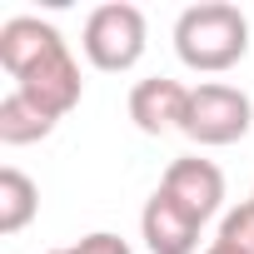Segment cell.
<instances>
[{
  "instance_id": "1",
  "label": "cell",
  "mask_w": 254,
  "mask_h": 254,
  "mask_svg": "<svg viewBox=\"0 0 254 254\" xmlns=\"http://www.w3.org/2000/svg\"><path fill=\"white\" fill-rule=\"evenodd\" d=\"M175 50L190 70L199 75H224L249 55V20L239 5H224V0H204V5H190L175 20Z\"/></svg>"
},
{
  "instance_id": "2",
  "label": "cell",
  "mask_w": 254,
  "mask_h": 254,
  "mask_svg": "<svg viewBox=\"0 0 254 254\" xmlns=\"http://www.w3.org/2000/svg\"><path fill=\"white\" fill-rule=\"evenodd\" d=\"M80 50L95 70H130L145 55V15L140 5H125V0H110V5H95L80 35Z\"/></svg>"
},
{
  "instance_id": "3",
  "label": "cell",
  "mask_w": 254,
  "mask_h": 254,
  "mask_svg": "<svg viewBox=\"0 0 254 254\" xmlns=\"http://www.w3.org/2000/svg\"><path fill=\"white\" fill-rule=\"evenodd\" d=\"M254 125V105L244 90L224 85V80H204L190 90V110H185V135L194 145H234L249 135Z\"/></svg>"
},
{
  "instance_id": "4",
  "label": "cell",
  "mask_w": 254,
  "mask_h": 254,
  "mask_svg": "<svg viewBox=\"0 0 254 254\" xmlns=\"http://www.w3.org/2000/svg\"><path fill=\"white\" fill-rule=\"evenodd\" d=\"M15 90H20L30 105H40L50 120H65V115L80 105L85 80H80V65H75V55H70L65 35H60V40H55L35 65H25V70L15 75Z\"/></svg>"
},
{
  "instance_id": "5",
  "label": "cell",
  "mask_w": 254,
  "mask_h": 254,
  "mask_svg": "<svg viewBox=\"0 0 254 254\" xmlns=\"http://www.w3.org/2000/svg\"><path fill=\"white\" fill-rule=\"evenodd\" d=\"M160 190H165L170 199H180L199 224H204V219H214V214H219V204H224V175H219V165H214V160H199V155L175 160V165L165 170Z\"/></svg>"
},
{
  "instance_id": "6",
  "label": "cell",
  "mask_w": 254,
  "mask_h": 254,
  "mask_svg": "<svg viewBox=\"0 0 254 254\" xmlns=\"http://www.w3.org/2000/svg\"><path fill=\"white\" fill-rule=\"evenodd\" d=\"M199 229L204 224L180 199H170L165 190H155L145 199V209H140V234H145L150 254H194L199 249Z\"/></svg>"
},
{
  "instance_id": "7",
  "label": "cell",
  "mask_w": 254,
  "mask_h": 254,
  "mask_svg": "<svg viewBox=\"0 0 254 254\" xmlns=\"http://www.w3.org/2000/svg\"><path fill=\"white\" fill-rule=\"evenodd\" d=\"M185 110H190V85H180V80L150 75V80H140L130 90V120L140 125L145 135L185 130Z\"/></svg>"
},
{
  "instance_id": "8",
  "label": "cell",
  "mask_w": 254,
  "mask_h": 254,
  "mask_svg": "<svg viewBox=\"0 0 254 254\" xmlns=\"http://www.w3.org/2000/svg\"><path fill=\"white\" fill-rule=\"evenodd\" d=\"M60 40V30L50 20H35V15H15L0 25V65H5V75L15 80L25 65H35L50 45Z\"/></svg>"
},
{
  "instance_id": "9",
  "label": "cell",
  "mask_w": 254,
  "mask_h": 254,
  "mask_svg": "<svg viewBox=\"0 0 254 254\" xmlns=\"http://www.w3.org/2000/svg\"><path fill=\"white\" fill-rule=\"evenodd\" d=\"M60 120H50L40 105H30L20 90H10L5 100H0V145H35L55 130Z\"/></svg>"
},
{
  "instance_id": "10",
  "label": "cell",
  "mask_w": 254,
  "mask_h": 254,
  "mask_svg": "<svg viewBox=\"0 0 254 254\" xmlns=\"http://www.w3.org/2000/svg\"><path fill=\"white\" fill-rule=\"evenodd\" d=\"M35 209H40L35 180H30L25 170L5 165V170H0V234H20V229L35 219Z\"/></svg>"
},
{
  "instance_id": "11",
  "label": "cell",
  "mask_w": 254,
  "mask_h": 254,
  "mask_svg": "<svg viewBox=\"0 0 254 254\" xmlns=\"http://www.w3.org/2000/svg\"><path fill=\"white\" fill-rule=\"evenodd\" d=\"M219 239L234 244V249H244V254H254V199L234 204V209L219 219Z\"/></svg>"
},
{
  "instance_id": "12",
  "label": "cell",
  "mask_w": 254,
  "mask_h": 254,
  "mask_svg": "<svg viewBox=\"0 0 254 254\" xmlns=\"http://www.w3.org/2000/svg\"><path fill=\"white\" fill-rule=\"evenodd\" d=\"M75 254H135V249L125 244L120 234H110V229H95V234H85L75 244Z\"/></svg>"
},
{
  "instance_id": "13",
  "label": "cell",
  "mask_w": 254,
  "mask_h": 254,
  "mask_svg": "<svg viewBox=\"0 0 254 254\" xmlns=\"http://www.w3.org/2000/svg\"><path fill=\"white\" fill-rule=\"evenodd\" d=\"M204 254H244V249H234V244H224V239H214V244H209Z\"/></svg>"
},
{
  "instance_id": "14",
  "label": "cell",
  "mask_w": 254,
  "mask_h": 254,
  "mask_svg": "<svg viewBox=\"0 0 254 254\" xmlns=\"http://www.w3.org/2000/svg\"><path fill=\"white\" fill-rule=\"evenodd\" d=\"M50 254H75V249H50Z\"/></svg>"
}]
</instances>
